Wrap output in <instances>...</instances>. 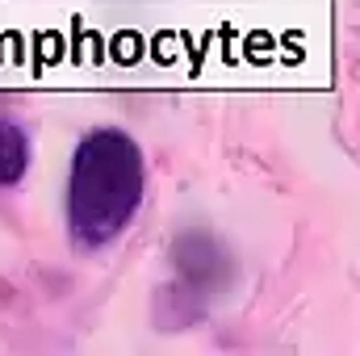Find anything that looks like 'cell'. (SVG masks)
<instances>
[{
	"instance_id": "cell-1",
	"label": "cell",
	"mask_w": 360,
	"mask_h": 356,
	"mask_svg": "<svg viewBox=\"0 0 360 356\" xmlns=\"http://www.w3.org/2000/svg\"><path fill=\"white\" fill-rule=\"evenodd\" d=\"M143 201V151L117 130L101 126L80 139L68 177V231L80 248L113 243Z\"/></svg>"
},
{
	"instance_id": "cell-2",
	"label": "cell",
	"mask_w": 360,
	"mask_h": 356,
	"mask_svg": "<svg viewBox=\"0 0 360 356\" xmlns=\"http://www.w3.org/2000/svg\"><path fill=\"white\" fill-rule=\"evenodd\" d=\"M30 168V139L17 122L0 117V189L17 184Z\"/></svg>"
}]
</instances>
